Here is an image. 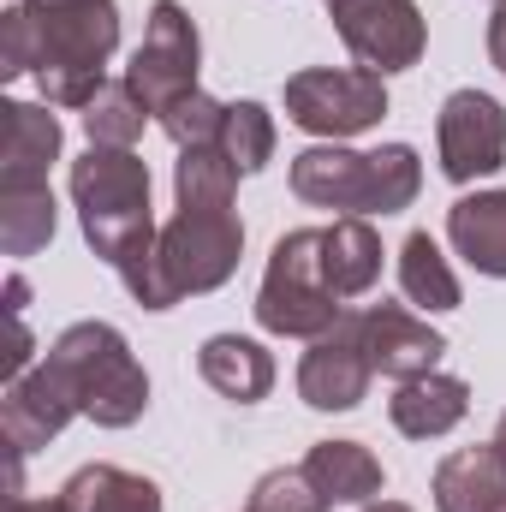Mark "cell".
<instances>
[{"instance_id":"1","label":"cell","mask_w":506,"mask_h":512,"mask_svg":"<svg viewBox=\"0 0 506 512\" xmlns=\"http://www.w3.org/2000/svg\"><path fill=\"white\" fill-rule=\"evenodd\" d=\"M30 6V0H24ZM36 12V84L48 108H90L108 84V60L120 48L114 0H54Z\"/></svg>"},{"instance_id":"2","label":"cell","mask_w":506,"mask_h":512,"mask_svg":"<svg viewBox=\"0 0 506 512\" xmlns=\"http://www.w3.org/2000/svg\"><path fill=\"white\" fill-rule=\"evenodd\" d=\"M72 209L84 227V245L102 262H126L143 245H155V215H149V161L137 149H102L90 143L72 161Z\"/></svg>"},{"instance_id":"3","label":"cell","mask_w":506,"mask_h":512,"mask_svg":"<svg viewBox=\"0 0 506 512\" xmlns=\"http://www.w3.org/2000/svg\"><path fill=\"white\" fill-rule=\"evenodd\" d=\"M48 364L72 382L78 411H84L96 429H131V423L149 411V376H143V364L131 358L126 334H120L114 322H72V328L48 346Z\"/></svg>"},{"instance_id":"4","label":"cell","mask_w":506,"mask_h":512,"mask_svg":"<svg viewBox=\"0 0 506 512\" xmlns=\"http://www.w3.org/2000/svg\"><path fill=\"white\" fill-rule=\"evenodd\" d=\"M340 316H346V298L328 286L322 227H292L286 239H274L268 268H262V292H256V322L280 340H316Z\"/></svg>"},{"instance_id":"5","label":"cell","mask_w":506,"mask_h":512,"mask_svg":"<svg viewBox=\"0 0 506 512\" xmlns=\"http://www.w3.org/2000/svg\"><path fill=\"white\" fill-rule=\"evenodd\" d=\"M381 114H387V84L370 66H310L286 78V120L322 143H346L381 126Z\"/></svg>"},{"instance_id":"6","label":"cell","mask_w":506,"mask_h":512,"mask_svg":"<svg viewBox=\"0 0 506 512\" xmlns=\"http://www.w3.org/2000/svg\"><path fill=\"white\" fill-rule=\"evenodd\" d=\"M155 256L167 268V286L185 298H203L215 286H227L239 274V256H245V221L233 209H179L161 239H155Z\"/></svg>"},{"instance_id":"7","label":"cell","mask_w":506,"mask_h":512,"mask_svg":"<svg viewBox=\"0 0 506 512\" xmlns=\"http://www.w3.org/2000/svg\"><path fill=\"white\" fill-rule=\"evenodd\" d=\"M197 60H203V42H197V24L179 0H155L149 18H143V42L131 54V90L143 96L149 114H167L179 96L197 90Z\"/></svg>"},{"instance_id":"8","label":"cell","mask_w":506,"mask_h":512,"mask_svg":"<svg viewBox=\"0 0 506 512\" xmlns=\"http://www.w3.org/2000/svg\"><path fill=\"white\" fill-rule=\"evenodd\" d=\"M328 18H334L340 42L352 48V60L381 78L411 72L429 48V24H423L417 0H328Z\"/></svg>"},{"instance_id":"9","label":"cell","mask_w":506,"mask_h":512,"mask_svg":"<svg viewBox=\"0 0 506 512\" xmlns=\"http://www.w3.org/2000/svg\"><path fill=\"white\" fill-rule=\"evenodd\" d=\"M370 376H376V364L364 352V310H346L298 358V399L310 411H358L370 393Z\"/></svg>"},{"instance_id":"10","label":"cell","mask_w":506,"mask_h":512,"mask_svg":"<svg viewBox=\"0 0 506 512\" xmlns=\"http://www.w3.org/2000/svg\"><path fill=\"white\" fill-rule=\"evenodd\" d=\"M435 149H441V173L453 185L501 173L506 167V108L489 90H453L441 102V120H435Z\"/></svg>"},{"instance_id":"11","label":"cell","mask_w":506,"mask_h":512,"mask_svg":"<svg viewBox=\"0 0 506 512\" xmlns=\"http://www.w3.org/2000/svg\"><path fill=\"white\" fill-rule=\"evenodd\" d=\"M72 417H84V411H78V393H72V382H66L48 358H42L36 370H24L18 382H6V393H0V435H6L12 453L48 447Z\"/></svg>"},{"instance_id":"12","label":"cell","mask_w":506,"mask_h":512,"mask_svg":"<svg viewBox=\"0 0 506 512\" xmlns=\"http://www.w3.org/2000/svg\"><path fill=\"white\" fill-rule=\"evenodd\" d=\"M364 352L387 382H417L447 358V340L405 304H364Z\"/></svg>"},{"instance_id":"13","label":"cell","mask_w":506,"mask_h":512,"mask_svg":"<svg viewBox=\"0 0 506 512\" xmlns=\"http://www.w3.org/2000/svg\"><path fill=\"white\" fill-rule=\"evenodd\" d=\"M292 197L310 209L370 215V155L346 143H310L304 155H292Z\"/></svg>"},{"instance_id":"14","label":"cell","mask_w":506,"mask_h":512,"mask_svg":"<svg viewBox=\"0 0 506 512\" xmlns=\"http://www.w3.org/2000/svg\"><path fill=\"white\" fill-rule=\"evenodd\" d=\"M465 411H471V382L441 376V370H429L417 382H399V393L387 399V417L405 441H441L465 423Z\"/></svg>"},{"instance_id":"15","label":"cell","mask_w":506,"mask_h":512,"mask_svg":"<svg viewBox=\"0 0 506 512\" xmlns=\"http://www.w3.org/2000/svg\"><path fill=\"white\" fill-rule=\"evenodd\" d=\"M435 512H501L506 507V459L495 441L459 447L435 465Z\"/></svg>"},{"instance_id":"16","label":"cell","mask_w":506,"mask_h":512,"mask_svg":"<svg viewBox=\"0 0 506 512\" xmlns=\"http://www.w3.org/2000/svg\"><path fill=\"white\" fill-rule=\"evenodd\" d=\"M0 114H6L0 185H30V179H48V167L60 161V120L48 114V102H0Z\"/></svg>"},{"instance_id":"17","label":"cell","mask_w":506,"mask_h":512,"mask_svg":"<svg viewBox=\"0 0 506 512\" xmlns=\"http://www.w3.org/2000/svg\"><path fill=\"white\" fill-rule=\"evenodd\" d=\"M304 477L328 495V507H370L381 501V459L364 447V441H316L304 453Z\"/></svg>"},{"instance_id":"18","label":"cell","mask_w":506,"mask_h":512,"mask_svg":"<svg viewBox=\"0 0 506 512\" xmlns=\"http://www.w3.org/2000/svg\"><path fill=\"white\" fill-rule=\"evenodd\" d=\"M197 370H203V382L215 387L221 399H233V405H256L274 387V358L256 340H245V334H209L203 352H197Z\"/></svg>"},{"instance_id":"19","label":"cell","mask_w":506,"mask_h":512,"mask_svg":"<svg viewBox=\"0 0 506 512\" xmlns=\"http://www.w3.org/2000/svg\"><path fill=\"white\" fill-rule=\"evenodd\" d=\"M447 239L477 274L506 280V191H477L447 209Z\"/></svg>"},{"instance_id":"20","label":"cell","mask_w":506,"mask_h":512,"mask_svg":"<svg viewBox=\"0 0 506 512\" xmlns=\"http://www.w3.org/2000/svg\"><path fill=\"white\" fill-rule=\"evenodd\" d=\"M322 262H328V286L352 304L364 292H376L381 280V233L370 215H340L334 227H322Z\"/></svg>"},{"instance_id":"21","label":"cell","mask_w":506,"mask_h":512,"mask_svg":"<svg viewBox=\"0 0 506 512\" xmlns=\"http://www.w3.org/2000/svg\"><path fill=\"white\" fill-rule=\"evenodd\" d=\"M60 495L72 512H161V489L120 465H84L66 477Z\"/></svg>"},{"instance_id":"22","label":"cell","mask_w":506,"mask_h":512,"mask_svg":"<svg viewBox=\"0 0 506 512\" xmlns=\"http://www.w3.org/2000/svg\"><path fill=\"white\" fill-rule=\"evenodd\" d=\"M54 227H60V215H54V191H48V179L0 185V251L6 256L48 251Z\"/></svg>"},{"instance_id":"23","label":"cell","mask_w":506,"mask_h":512,"mask_svg":"<svg viewBox=\"0 0 506 512\" xmlns=\"http://www.w3.org/2000/svg\"><path fill=\"white\" fill-rule=\"evenodd\" d=\"M399 286L417 310H459L465 304V286H459L453 262L441 256V245L429 233H411L399 245Z\"/></svg>"},{"instance_id":"24","label":"cell","mask_w":506,"mask_h":512,"mask_svg":"<svg viewBox=\"0 0 506 512\" xmlns=\"http://www.w3.org/2000/svg\"><path fill=\"white\" fill-rule=\"evenodd\" d=\"M239 167L227 161V149H179V167H173V197L179 209H233L239 197Z\"/></svg>"},{"instance_id":"25","label":"cell","mask_w":506,"mask_h":512,"mask_svg":"<svg viewBox=\"0 0 506 512\" xmlns=\"http://www.w3.org/2000/svg\"><path fill=\"white\" fill-rule=\"evenodd\" d=\"M149 120H155V114L143 108V96L131 90V78H108L102 96L84 108V131H90V143H102V149H131Z\"/></svg>"},{"instance_id":"26","label":"cell","mask_w":506,"mask_h":512,"mask_svg":"<svg viewBox=\"0 0 506 512\" xmlns=\"http://www.w3.org/2000/svg\"><path fill=\"white\" fill-rule=\"evenodd\" d=\"M423 191V161L411 143H381L370 149V215H399Z\"/></svg>"},{"instance_id":"27","label":"cell","mask_w":506,"mask_h":512,"mask_svg":"<svg viewBox=\"0 0 506 512\" xmlns=\"http://www.w3.org/2000/svg\"><path fill=\"white\" fill-rule=\"evenodd\" d=\"M221 149L239 173H262L274 161V114L262 102H227V131Z\"/></svg>"},{"instance_id":"28","label":"cell","mask_w":506,"mask_h":512,"mask_svg":"<svg viewBox=\"0 0 506 512\" xmlns=\"http://www.w3.org/2000/svg\"><path fill=\"white\" fill-rule=\"evenodd\" d=\"M155 126L167 131L179 149H215V143H221V131H227V102H215V96L191 90V96H179L167 114H155Z\"/></svg>"},{"instance_id":"29","label":"cell","mask_w":506,"mask_h":512,"mask_svg":"<svg viewBox=\"0 0 506 512\" xmlns=\"http://www.w3.org/2000/svg\"><path fill=\"white\" fill-rule=\"evenodd\" d=\"M245 512H328V495L304 477V465H280L251 489Z\"/></svg>"},{"instance_id":"30","label":"cell","mask_w":506,"mask_h":512,"mask_svg":"<svg viewBox=\"0 0 506 512\" xmlns=\"http://www.w3.org/2000/svg\"><path fill=\"white\" fill-rule=\"evenodd\" d=\"M36 72V12L18 0L0 12V78H24Z\"/></svg>"},{"instance_id":"31","label":"cell","mask_w":506,"mask_h":512,"mask_svg":"<svg viewBox=\"0 0 506 512\" xmlns=\"http://www.w3.org/2000/svg\"><path fill=\"white\" fill-rule=\"evenodd\" d=\"M489 60L501 66V78H506V0H495V12H489Z\"/></svg>"},{"instance_id":"32","label":"cell","mask_w":506,"mask_h":512,"mask_svg":"<svg viewBox=\"0 0 506 512\" xmlns=\"http://www.w3.org/2000/svg\"><path fill=\"white\" fill-rule=\"evenodd\" d=\"M6 512H72V507H66V495H54V501H30V495H18V501H6Z\"/></svg>"},{"instance_id":"33","label":"cell","mask_w":506,"mask_h":512,"mask_svg":"<svg viewBox=\"0 0 506 512\" xmlns=\"http://www.w3.org/2000/svg\"><path fill=\"white\" fill-rule=\"evenodd\" d=\"M24 298H30V286L12 274V280H6V316H24Z\"/></svg>"},{"instance_id":"34","label":"cell","mask_w":506,"mask_h":512,"mask_svg":"<svg viewBox=\"0 0 506 512\" xmlns=\"http://www.w3.org/2000/svg\"><path fill=\"white\" fill-rule=\"evenodd\" d=\"M364 512H411V507H405V501H370Z\"/></svg>"},{"instance_id":"35","label":"cell","mask_w":506,"mask_h":512,"mask_svg":"<svg viewBox=\"0 0 506 512\" xmlns=\"http://www.w3.org/2000/svg\"><path fill=\"white\" fill-rule=\"evenodd\" d=\"M495 447H501V459H506V411H501V423H495Z\"/></svg>"},{"instance_id":"36","label":"cell","mask_w":506,"mask_h":512,"mask_svg":"<svg viewBox=\"0 0 506 512\" xmlns=\"http://www.w3.org/2000/svg\"><path fill=\"white\" fill-rule=\"evenodd\" d=\"M30 6H54V0H30Z\"/></svg>"},{"instance_id":"37","label":"cell","mask_w":506,"mask_h":512,"mask_svg":"<svg viewBox=\"0 0 506 512\" xmlns=\"http://www.w3.org/2000/svg\"><path fill=\"white\" fill-rule=\"evenodd\" d=\"M501 512H506V507H501Z\"/></svg>"}]
</instances>
